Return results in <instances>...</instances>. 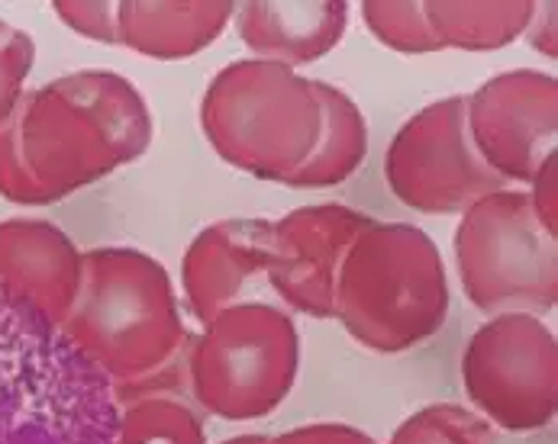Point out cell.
Masks as SVG:
<instances>
[{
    "label": "cell",
    "mask_w": 558,
    "mask_h": 444,
    "mask_svg": "<svg viewBox=\"0 0 558 444\" xmlns=\"http://www.w3.org/2000/svg\"><path fill=\"white\" fill-rule=\"evenodd\" d=\"M298 370L301 335L294 319L258 299H242L214 316L184 358L194 399L227 422L271 416L291 396Z\"/></svg>",
    "instance_id": "5b68a950"
},
{
    "label": "cell",
    "mask_w": 558,
    "mask_h": 444,
    "mask_svg": "<svg viewBox=\"0 0 558 444\" xmlns=\"http://www.w3.org/2000/svg\"><path fill=\"white\" fill-rule=\"evenodd\" d=\"M388 190L407 210L426 217L465 213L507 184L481 161L465 126V94L416 110L385 151Z\"/></svg>",
    "instance_id": "ba28073f"
},
{
    "label": "cell",
    "mask_w": 558,
    "mask_h": 444,
    "mask_svg": "<svg viewBox=\"0 0 558 444\" xmlns=\"http://www.w3.org/2000/svg\"><path fill=\"white\" fill-rule=\"evenodd\" d=\"M319 97V139L307 161L284 181L288 187L323 190L349 181L368 155V120L362 107L336 84L314 81Z\"/></svg>",
    "instance_id": "9a60e30c"
},
{
    "label": "cell",
    "mask_w": 558,
    "mask_h": 444,
    "mask_svg": "<svg viewBox=\"0 0 558 444\" xmlns=\"http://www.w3.org/2000/svg\"><path fill=\"white\" fill-rule=\"evenodd\" d=\"M52 10L72 33H78L84 39L104 42V46H120V26H117L120 3H113V0H56Z\"/></svg>",
    "instance_id": "44dd1931"
},
{
    "label": "cell",
    "mask_w": 558,
    "mask_h": 444,
    "mask_svg": "<svg viewBox=\"0 0 558 444\" xmlns=\"http://www.w3.org/2000/svg\"><path fill=\"white\" fill-rule=\"evenodd\" d=\"M456 268L465 299L484 316L553 312L558 303V235L517 187L475 200L456 225Z\"/></svg>",
    "instance_id": "8992f818"
},
{
    "label": "cell",
    "mask_w": 558,
    "mask_h": 444,
    "mask_svg": "<svg viewBox=\"0 0 558 444\" xmlns=\"http://www.w3.org/2000/svg\"><path fill=\"white\" fill-rule=\"evenodd\" d=\"M36 62V42L26 29L0 20V126L26 94V77Z\"/></svg>",
    "instance_id": "ffe728a7"
},
{
    "label": "cell",
    "mask_w": 558,
    "mask_h": 444,
    "mask_svg": "<svg viewBox=\"0 0 558 444\" xmlns=\"http://www.w3.org/2000/svg\"><path fill=\"white\" fill-rule=\"evenodd\" d=\"M526 194H530V203H533V213L539 217V222L558 235L556 225H558V155L553 151L546 161H543V168L536 171V177L530 181V187H526Z\"/></svg>",
    "instance_id": "603a6c76"
},
{
    "label": "cell",
    "mask_w": 558,
    "mask_h": 444,
    "mask_svg": "<svg viewBox=\"0 0 558 444\" xmlns=\"http://www.w3.org/2000/svg\"><path fill=\"white\" fill-rule=\"evenodd\" d=\"M556 16H558V7L556 3H536V13H533V20H530V26H526V39H530V46L539 52V55H546V59H556L558 55V39H556Z\"/></svg>",
    "instance_id": "cb8c5ba5"
},
{
    "label": "cell",
    "mask_w": 558,
    "mask_h": 444,
    "mask_svg": "<svg viewBox=\"0 0 558 444\" xmlns=\"http://www.w3.org/2000/svg\"><path fill=\"white\" fill-rule=\"evenodd\" d=\"M265 444H378L368 432L345 422H311L298 425L284 435L265 439Z\"/></svg>",
    "instance_id": "7402d4cb"
},
{
    "label": "cell",
    "mask_w": 558,
    "mask_h": 444,
    "mask_svg": "<svg viewBox=\"0 0 558 444\" xmlns=\"http://www.w3.org/2000/svg\"><path fill=\"white\" fill-rule=\"evenodd\" d=\"M268 435H236V439H227V442L220 444H265Z\"/></svg>",
    "instance_id": "d4e9b609"
},
{
    "label": "cell",
    "mask_w": 558,
    "mask_h": 444,
    "mask_svg": "<svg viewBox=\"0 0 558 444\" xmlns=\"http://www.w3.org/2000/svg\"><path fill=\"white\" fill-rule=\"evenodd\" d=\"M59 329L120 380L130 403L153 396L191 348L168 268L140 248H87L78 299Z\"/></svg>",
    "instance_id": "7a4b0ae2"
},
{
    "label": "cell",
    "mask_w": 558,
    "mask_h": 444,
    "mask_svg": "<svg viewBox=\"0 0 558 444\" xmlns=\"http://www.w3.org/2000/svg\"><path fill=\"white\" fill-rule=\"evenodd\" d=\"M117 444H207V435L187 403L174 396H143L126 406Z\"/></svg>",
    "instance_id": "e0dca14e"
},
{
    "label": "cell",
    "mask_w": 558,
    "mask_h": 444,
    "mask_svg": "<svg viewBox=\"0 0 558 444\" xmlns=\"http://www.w3.org/2000/svg\"><path fill=\"white\" fill-rule=\"evenodd\" d=\"M197 120L230 168L284 184L317 146L323 113L314 77L248 55L210 77Z\"/></svg>",
    "instance_id": "277c9868"
},
{
    "label": "cell",
    "mask_w": 558,
    "mask_h": 444,
    "mask_svg": "<svg viewBox=\"0 0 558 444\" xmlns=\"http://www.w3.org/2000/svg\"><path fill=\"white\" fill-rule=\"evenodd\" d=\"M465 126L481 161L507 187H530L556 151V74L517 69L487 77L465 97Z\"/></svg>",
    "instance_id": "9c48e42d"
},
{
    "label": "cell",
    "mask_w": 558,
    "mask_h": 444,
    "mask_svg": "<svg viewBox=\"0 0 558 444\" xmlns=\"http://www.w3.org/2000/svg\"><path fill=\"white\" fill-rule=\"evenodd\" d=\"M156 126L140 87L117 72H72L26 90L0 126V197L49 207L133 164Z\"/></svg>",
    "instance_id": "6da1fadb"
},
{
    "label": "cell",
    "mask_w": 558,
    "mask_h": 444,
    "mask_svg": "<svg viewBox=\"0 0 558 444\" xmlns=\"http://www.w3.org/2000/svg\"><path fill=\"white\" fill-rule=\"evenodd\" d=\"M449 303L439 245L420 225L372 220L342 261L332 319L362 348L400 355L446 325Z\"/></svg>",
    "instance_id": "3957f363"
},
{
    "label": "cell",
    "mask_w": 558,
    "mask_h": 444,
    "mask_svg": "<svg viewBox=\"0 0 558 444\" xmlns=\"http://www.w3.org/2000/svg\"><path fill=\"white\" fill-rule=\"evenodd\" d=\"M368 222V213L345 203H317L284 213L268 232L265 281L291 309L311 319H332L342 261Z\"/></svg>",
    "instance_id": "30bf717a"
},
{
    "label": "cell",
    "mask_w": 558,
    "mask_h": 444,
    "mask_svg": "<svg viewBox=\"0 0 558 444\" xmlns=\"http://www.w3.org/2000/svg\"><path fill=\"white\" fill-rule=\"evenodd\" d=\"M236 33L252 59H268L288 69L314 65L329 55L349 26V3L317 0V3H271L245 0L236 3Z\"/></svg>",
    "instance_id": "4fadbf2b"
},
{
    "label": "cell",
    "mask_w": 558,
    "mask_h": 444,
    "mask_svg": "<svg viewBox=\"0 0 558 444\" xmlns=\"http://www.w3.org/2000/svg\"><path fill=\"white\" fill-rule=\"evenodd\" d=\"M388 444H494V432L465 406L433 403L407 416Z\"/></svg>",
    "instance_id": "ac0fdd59"
},
{
    "label": "cell",
    "mask_w": 558,
    "mask_h": 444,
    "mask_svg": "<svg viewBox=\"0 0 558 444\" xmlns=\"http://www.w3.org/2000/svg\"><path fill=\"white\" fill-rule=\"evenodd\" d=\"M362 20L368 33L400 55H433L442 52L420 0H365Z\"/></svg>",
    "instance_id": "d6986e66"
},
{
    "label": "cell",
    "mask_w": 558,
    "mask_h": 444,
    "mask_svg": "<svg viewBox=\"0 0 558 444\" xmlns=\"http://www.w3.org/2000/svg\"><path fill=\"white\" fill-rule=\"evenodd\" d=\"M84 274V251L49 220L0 222V294L49 325H62L75 306Z\"/></svg>",
    "instance_id": "8fae6325"
},
{
    "label": "cell",
    "mask_w": 558,
    "mask_h": 444,
    "mask_svg": "<svg viewBox=\"0 0 558 444\" xmlns=\"http://www.w3.org/2000/svg\"><path fill=\"white\" fill-rule=\"evenodd\" d=\"M465 396L484 422L504 432H536L556 422L558 342L533 312H500L475 329L462 351Z\"/></svg>",
    "instance_id": "52a82bcc"
},
{
    "label": "cell",
    "mask_w": 558,
    "mask_h": 444,
    "mask_svg": "<svg viewBox=\"0 0 558 444\" xmlns=\"http://www.w3.org/2000/svg\"><path fill=\"white\" fill-rule=\"evenodd\" d=\"M233 16V0H120V46L156 62H184L210 49Z\"/></svg>",
    "instance_id": "5bb4252c"
},
{
    "label": "cell",
    "mask_w": 558,
    "mask_h": 444,
    "mask_svg": "<svg viewBox=\"0 0 558 444\" xmlns=\"http://www.w3.org/2000/svg\"><path fill=\"white\" fill-rule=\"evenodd\" d=\"M271 220L230 217L201 229L181 258V287L191 316L207 325L242 303L252 281L265 278Z\"/></svg>",
    "instance_id": "7c38bea8"
},
{
    "label": "cell",
    "mask_w": 558,
    "mask_h": 444,
    "mask_svg": "<svg viewBox=\"0 0 558 444\" xmlns=\"http://www.w3.org/2000/svg\"><path fill=\"white\" fill-rule=\"evenodd\" d=\"M426 23L439 49L497 52L517 42L533 13V0H423Z\"/></svg>",
    "instance_id": "2e32d148"
}]
</instances>
